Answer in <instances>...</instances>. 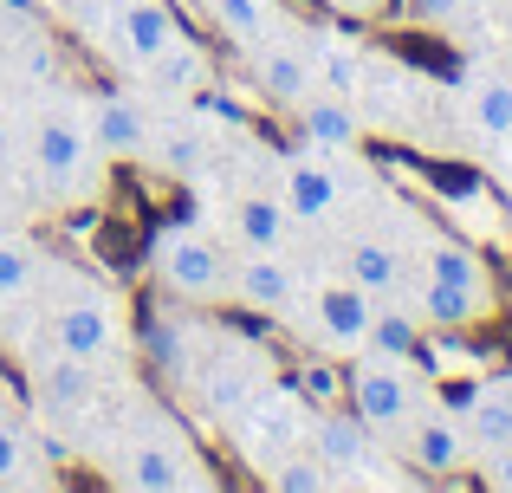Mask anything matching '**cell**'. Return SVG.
Wrapping results in <instances>:
<instances>
[{
    "instance_id": "15",
    "label": "cell",
    "mask_w": 512,
    "mask_h": 493,
    "mask_svg": "<svg viewBox=\"0 0 512 493\" xmlns=\"http://www.w3.org/2000/svg\"><path fill=\"white\" fill-rule=\"evenodd\" d=\"M253 65H260V85H266V98H273V104H292V111H299V104L312 98V52L273 46V33H266Z\"/></svg>"
},
{
    "instance_id": "5",
    "label": "cell",
    "mask_w": 512,
    "mask_h": 493,
    "mask_svg": "<svg viewBox=\"0 0 512 493\" xmlns=\"http://www.w3.org/2000/svg\"><path fill=\"white\" fill-rule=\"evenodd\" d=\"M130 468L117 474L124 487H143V493H182V487H208V474L195 468V455H188L175 435H137V442L124 448Z\"/></svg>"
},
{
    "instance_id": "24",
    "label": "cell",
    "mask_w": 512,
    "mask_h": 493,
    "mask_svg": "<svg viewBox=\"0 0 512 493\" xmlns=\"http://www.w3.org/2000/svg\"><path fill=\"white\" fill-rule=\"evenodd\" d=\"M305 130H312V143L318 150H350V143H357V117L344 111L338 98H305Z\"/></svg>"
},
{
    "instance_id": "30",
    "label": "cell",
    "mask_w": 512,
    "mask_h": 493,
    "mask_svg": "<svg viewBox=\"0 0 512 493\" xmlns=\"http://www.w3.org/2000/svg\"><path fill=\"white\" fill-rule=\"evenodd\" d=\"M480 481H487V487H500V493H512V448H500V455H487Z\"/></svg>"
},
{
    "instance_id": "2",
    "label": "cell",
    "mask_w": 512,
    "mask_h": 493,
    "mask_svg": "<svg viewBox=\"0 0 512 493\" xmlns=\"http://www.w3.org/2000/svg\"><path fill=\"white\" fill-rule=\"evenodd\" d=\"M150 273H156V286H163L169 299H182V305H214V299L234 292V266H227V253L214 247L201 228H188V221H175V228L156 234Z\"/></svg>"
},
{
    "instance_id": "14",
    "label": "cell",
    "mask_w": 512,
    "mask_h": 493,
    "mask_svg": "<svg viewBox=\"0 0 512 493\" xmlns=\"http://www.w3.org/2000/svg\"><path fill=\"white\" fill-rule=\"evenodd\" d=\"M461 429H467V448H480V455L512 448V383H480L461 409Z\"/></svg>"
},
{
    "instance_id": "3",
    "label": "cell",
    "mask_w": 512,
    "mask_h": 493,
    "mask_svg": "<svg viewBox=\"0 0 512 493\" xmlns=\"http://www.w3.org/2000/svg\"><path fill=\"white\" fill-rule=\"evenodd\" d=\"M124 305L111 292H72V299L52 312V351L78 357V364H98V357L124 351Z\"/></svg>"
},
{
    "instance_id": "22",
    "label": "cell",
    "mask_w": 512,
    "mask_h": 493,
    "mask_svg": "<svg viewBox=\"0 0 512 493\" xmlns=\"http://www.w3.org/2000/svg\"><path fill=\"white\" fill-rule=\"evenodd\" d=\"M39 286V247L26 234H0V305H20Z\"/></svg>"
},
{
    "instance_id": "13",
    "label": "cell",
    "mask_w": 512,
    "mask_h": 493,
    "mask_svg": "<svg viewBox=\"0 0 512 493\" xmlns=\"http://www.w3.org/2000/svg\"><path fill=\"white\" fill-rule=\"evenodd\" d=\"M422 273L428 279H441V286H454V292H474V299H487L493 305V273H487V260H480L467 241H448V234H428L422 241Z\"/></svg>"
},
{
    "instance_id": "19",
    "label": "cell",
    "mask_w": 512,
    "mask_h": 493,
    "mask_svg": "<svg viewBox=\"0 0 512 493\" xmlns=\"http://www.w3.org/2000/svg\"><path fill=\"white\" fill-rule=\"evenodd\" d=\"M0 487H52V474L39 468V448L26 435V422L0 416Z\"/></svg>"
},
{
    "instance_id": "8",
    "label": "cell",
    "mask_w": 512,
    "mask_h": 493,
    "mask_svg": "<svg viewBox=\"0 0 512 493\" xmlns=\"http://www.w3.org/2000/svg\"><path fill=\"white\" fill-rule=\"evenodd\" d=\"M227 299L253 305V312H292L299 305V273L279 260V247H247L234 266V292Z\"/></svg>"
},
{
    "instance_id": "12",
    "label": "cell",
    "mask_w": 512,
    "mask_h": 493,
    "mask_svg": "<svg viewBox=\"0 0 512 493\" xmlns=\"http://www.w3.org/2000/svg\"><path fill=\"white\" fill-rule=\"evenodd\" d=\"M279 202H286V215L299 221V228H318V221H331V208H338V176H331L318 156H292L286 176H279Z\"/></svg>"
},
{
    "instance_id": "23",
    "label": "cell",
    "mask_w": 512,
    "mask_h": 493,
    "mask_svg": "<svg viewBox=\"0 0 512 493\" xmlns=\"http://www.w3.org/2000/svg\"><path fill=\"white\" fill-rule=\"evenodd\" d=\"M415 344H422V318L402 312V305H376V325H370V344H363V351L415 357Z\"/></svg>"
},
{
    "instance_id": "27",
    "label": "cell",
    "mask_w": 512,
    "mask_h": 493,
    "mask_svg": "<svg viewBox=\"0 0 512 493\" xmlns=\"http://www.w3.org/2000/svg\"><path fill=\"white\" fill-rule=\"evenodd\" d=\"M150 78H156V85H169V91H201V85H208V59L182 39L175 52H163V59L150 65Z\"/></svg>"
},
{
    "instance_id": "25",
    "label": "cell",
    "mask_w": 512,
    "mask_h": 493,
    "mask_svg": "<svg viewBox=\"0 0 512 493\" xmlns=\"http://www.w3.org/2000/svg\"><path fill=\"white\" fill-rule=\"evenodd\" d=\"M266 487H279V493H325V487H344V481L312 455V448H305V455L292 448V455H279V468L266 474Z\"/></svg>"
},
{
    "instance_id": "21",
    "label": "cell",
    "mask_w": 512,
    "mask_h": 493,
    "mask_svg": "<svg viewBox=\"0 0 512 493\" xmlns=\"http://www.w3.org/2000/svg\"><path fill=\"white\" fill-rule=\"evenodd\" d=\"M234 228H240V241H247V247H279V241H286V228H292V215H286L279 195H247V202L234 208Z\"/></svg>"
},
{
    "instance_id": "16",
    "label": "cell",
    "mask_w": 512,
    "mask_h": 493,
    "mask_svg": "<svg viewBox=\"0 0 512 493\" xmlns=\"http://www.w3.org/2000/svg\"><path fill=\"white\" fill-rule=\"evenodd\" d=\"M344 279H357L363 292L389 299V292H402V253L389 241H376V234H357V241L344 247Z\"/></svg>"
},
{
    "instance_id": "6",
    "label": "cell",
    "mask_w": 512,
    "mask_h": 493,
    "mask_svg": "<svg viewBox=\"0 0 512 493\" xmlns=\"http://www.w3.org/2000/svg\"><path fill=\"white\" fill-rule=\"evenodd\" d=\"M402 455H409L428 481H448V474H461V461L474 455V448H467V429L448 409L428 403V409H415V422L402 429Z\"/></svg>"
},
{
    "instance_id": "7",
    "label": "cell",
    "mask_w": 512,
    "mask_h": 493,
    "mask_svg": "<svg viewBox=\"0 0 512 493\" xmlns=\"http://www.w3.org/2000/svg\"><path fill=\"white\" fill-rule=\"evenodd\" d=\"M305 448L350 487V474L370 461V422H363L357 409H318V416L305 422Z\"/></svg>"
},
{
    "instance_id": "4",
    "label": "cell",
    "mask_w": 512,
    "mask_h": 493,
    "mask_svg": "<svg viewBox=\"0 0 512 493\" xmlns=\"http://www.w3.org/2000/svg\"><path fill=\"white\" fill-rule=\"evenodd\" d=\"M370 325H376V292H363L357 279H338V286L312 292V331L325 351L357 357L370 344Z\"/></svg>"
},
{
    "instance_id": "11",
    "label": "cell",
    "mask_w": 512,
    "mask_h": 493,
    "mask_svg": "<svg viewBox=\"0 0 512 493\" xmlns=\"http://www.w3.org/2000/svg\"><path fill=\"white\" fill-rule=\"evenodd\" d=\"M85 163H91V130L78 124V117H65V111L39 117V130H33V169L39 176L46 182H72Z\"/></svg>"
},
{
    "instance_id": "17",
    "label": "cell",
    "mask_w": 512,
    "mask_h": 493,
    "mask_svg": "<svg viewBox=\"0 0 512 493\" xmlns=\"http://www.w3.org/2000/svg\"><path fill=\"white\" fill-rule=\"evenodd\" d=\"M422 325H448V331H467V325H480V318H493V305L487 299H474V292H454V286H441V279H428L422 273V286H415V305H409Z\"/></svg>"
},
{
    "instance_id": "1",
    "label": "cell",
    "mask_w": 512,
    "mask_h": 493,
    "mask_svg": "<svg viewBox=\"0 0 512 493\" xmlns=\"http://www.w3.org/2000/svg\"><path fill=\"white\" fill-rule=\"evenodd\" d=\"M350 409L370 422V435H402L415 422V409H428V377L415 370V357H383V351H357L350 370Z\"/></svg>"
},
{
    "instance_id": "26",
    "label": "cell",
    "mask_w": 512,
    "mask_h": 493,
    "mask_svg": "<svg viewBox=\"0 0 512 493\" xmlns=\"http://www.w3.org/2000/svg\"><path fill=\"white\" fill-rule=\"evenodd\" d=\"M474 124L487 137H512V78H480L474 85Z\"/></svg>"
},
{
    "instance_id": "29",
    "label": "cell",
    "mask_w": 512,
    "mask_h": 493,
    "mask_svg": "<svg viewBox=\"0 0 512 493\" xmlns=\"http://www.w3.org/2000/svg\"><path fill=\"white\" fill-rule=\"evenodd\" d=\"M156 143H163V163L175 169V176H188V169L201 163V137H188V130H163Z\"/></svg>"
},
{
    "instance_id": "18",
    "label": "cell",
    "mask_w": 512,
    "mask_h": 493,
    "mask_svg": "<svg viewBox=\"0 0 512 493\" xmlns=\"http://www.w3.org/2000/svg\"><path fill=\"white\" fill-rule=\"evenodd\" d=\"M415 370H422L428 383H441V377H474V370H480V351H474V344H461L448 325H435V331H422V344H415Z\"/></svg>"
},
{
    "instance_id": "10",
    "label": "cell",
    "mask_w": 512,
    "mask_h": 493,
    "mask_svg": "<svg viewBox=\"0 0 512 493\" xmlns=\"http://www.w3.org/2000/svg\"><path fill=\"white\" fill-rule=\"evenodd\" d=\"M91 150H111V156H150L156 130L150 117H143L137 98H124V91H104L98 104H91Z\"/></svg>"
},
{
    "instance_id": "20",
    "label": "cell",
    "mask_w": 512,
    "mask_h": 493,
    "mask_svg": "<svg viewBox=\"0 0 512 493\" xmlns=\"http://www.w3.org/2000/svg\"><path fill=\"white\" fill-rule=\"evenodd\" d=\"M208 13H214V26H221L234 46H260L266 33H279L273 0H208Z\"/></svg>"
},
{
    "instance_id": "9",
    "label": "cell",
    "mask_w": 512,
    "mask_h": 493,
    "mask_svg": "<svg viewBox=\"0 0 512 493\" xmlns=\"http://www.w3.org/2000/svg\"><path fill=\"white\" fill-rule=\"evenodd\" d=\"M117 46H124L130 65H143L150 72L163 52L182 46V26H175L169 0H124V20H117Z\"/></svg>"
},
{
    "instance_id": "28",
    "label": "cell",
    "mask_w": 512,
    "mask_h": 493,
    "mask_svg": "<svg viewBox=\"0 0 512 493\" xmlns=\"http://www.w3.org/2000/svg\"><path fill=\"white\" fill-rule=\"evenodd\" d=\"M344 390H350V377L338 364H305L299 370V396H312V409H338Z\"/></svg>"
}]
</instances>
